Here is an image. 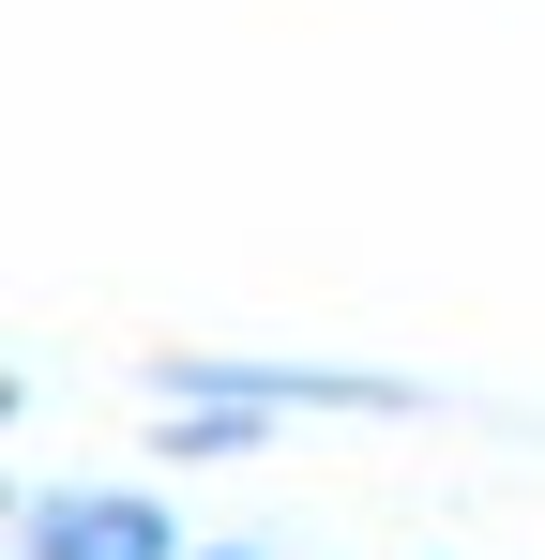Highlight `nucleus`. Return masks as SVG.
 I'll use <instances>...</instances> for the list:
<instances>
[{
	"label": "nucleus",
	"instance_id": "1",
	"mask_svg": "<svg viewBox=\"0 0 545 560\" xmlns=\"http://www.w3.org/2000/svg\"><path fill=\"white\" fill-rule=\"evenodd\" d=\"M440 394L425 378H379V364H288V349H152L137 364V424L167 469H228L288 440V424H425Z\"/></svg>",
	"mask_w": 545,
	"mask_h": 560
},
{
	"label": "nucleus",
	"instance_id": "2",
	"mask_svg": "<svg viewBox=\"0 0 545 560\" xmlns=\"http://www.w3.org/2000/svg\"><path fill=\"white\" fill-rule=\"evenodd\" d=\"M15 560H182V515L152 485H31L15 500Z\"/></svg>",
	"mask_w": 545,
	"mask_h": 560
},
{
	"label": "nucleus",
	"instance_id": "3",
	"mask_svg": "<svg viewBox=\"0 0 545 560\" xmlns=\"http://www.w3.org/2000/svg\"><path fill=\"white\" fill-rule=\"evenodd\" d=\"M182 560H272V546H182Z\"/></svg>",
	"mask_w": 545,
	"mask_h": 560
}]
</instances>
